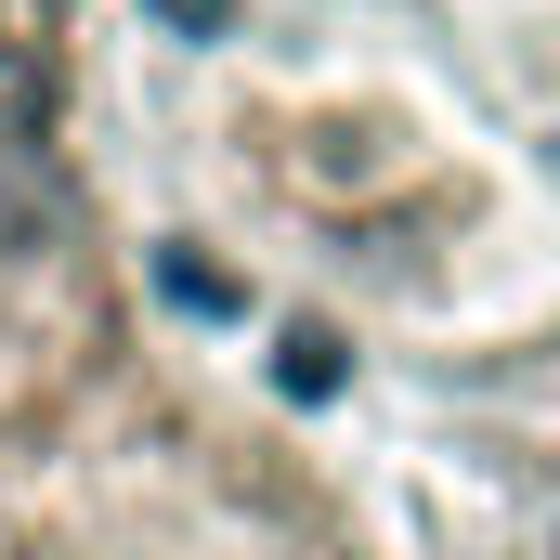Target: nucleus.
<instances>
[{
	"instance_id": "nucleus-1",
	"label": "nucleus",
	"mask_w": 560,
	"mask_h": 560,
	"mask_svg": "<svg viewBox=\"0 0 560 560\" xmlns=\"http://www.w3.org/2000/svg\"><path fill=\"white\" fill-rule=\"evenodd\" d=\"M548 352H560V339H548Z\"/></svg>"
}]
</instances>
